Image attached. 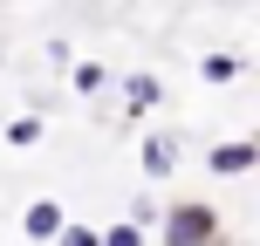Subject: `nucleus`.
Instances as JSON below:
<instances>
[{"instance_id": "1", "label": "nucleus", "mask_w": 260, "mask_h": 246, "mask_svg": "<svg viewBox=\"0 0 260 246\" xmlns=\"http://www.w3.org/2000/svg\"><path fill=\"white\" fill-rule=\"evenodd\" d=\"M165 219V246H226L219 239V212L199 205V198H178L171 212H157Z\"/></svg>"}, {"instance_id": "10", "label": "nucleus", "mask_w": 260, "mask_h": 246, "mask_svg": "<svg viewBox=\"0 0 260 246\" xmlns=\"http://www.w3.org/2000/svg\"><path fill=\"white\" fill-rule=\"evenodd\" d=\"M55 246H103V233H96V226H62Z\"/></svg>"}, {"instance_id": "6", "label": "nucleus", "mask_w": 260, "mask_h": 246, "mask_svg": "<svg viewBox=\"0 0 260 246\" xmlns=\"http://www.w3.org/2000/svg\"><path fill=\"white\" fill-rule=\"evenodd\" d=\"M240 68H247V62H240L233 48H212L206 62H199V76H206V82H219V89H226V82H240Z\"/></svg>"}, {"instance_id": "3", "label": "nucleus", "mask_w": 260, "mask_h": 246, "mask_svg": "<svg viewBox=\"0 0 260 246\" xmlns=\"http://www.w3.org/2000/svg\"><path fill=\"white\" fill-rule=\"evenodd\" d=\"M178 130H151V137H144V178H171V171H178Z\"/></svg>"}, {"instance_id": "2", "label": "nucleus", "mask_w": 260, "mask_h": 246, "mask_svg": "<svg viewBox=\"0 0 260 246\" xmlns=\"http://www.w3.org/2000/svg\"><path fill=\"white\" fill-rule=\"evenodd\" d=\"M260 164V137H240V144H212L206 151V171L212 178H240V171Z\"/></svg>"}, {"instance_id": "9", "label": "nucleus", "mask_w": 260, "mask_h": 246, "mask_svg": "<svg viewBox=\"0 0 260 246\" xmlns=\"http://www.w3.org/2000/svg\"><path fill=\"white\" fill-rule=\"evenodd\" d=\"M103 246H144V226H130V219L123 226H103Z\"/></svg>"}, {"instance_id": "8", "label": "nucleus", "mask_w": 260, "mask_h": 246, "mask_svg": "<svg viewBox=\"0 0 260 246\" xmlns=\"http://www.w3.org/2000/svg\"><path fill=\"white\" fill-rule=\"evenodd\" d=\"M7 144H14V151L41 144V117H14V123H7Z\"/></svg>"}, {"instance_id": "4", "label": "nucleus", "mask_w": 260, "mask_h": 246, "mask_svg": "<svg viewBox=\"0 0 260 246\" xmlns=\"http://www.w3.org/2000/svg\"><path fill=\"white\" fill-rule=\"evenodd\" d=\"M117 89H123V110H130V117H144V110H157V103H165V82H157L151 68H130Z\"/></svg>"}, {"instance_id": "5", "label": "nucleus", "mask_w": 260, "mask_h": 246, "mask_svg": "<svg viewBox=\"0 0 260 246\" xmlns=\"http://www.w3.org/2000/svg\"><path fill=\"white\" fill-rule=\"evenodd\" d=\"M62 226H69V212L55 205V198H35V205L21 212V233H27V239H41V246H48V239H62Z\"/></svg>"}, {"instance_id": "7", "label": "nucleus", "mask_w": 260, "mask_h": 246, "mask_svg": "<svg viewBox=\"0 0 260 246\" xmlns=\"http://www.w3.org/2000/svg\"><path fill=\"white\" fill-rule=\"evenodd\" d=\"M69 76H76V96H103L110 89V68L103 62H69Z\"/></svg>"}]
</instances>
